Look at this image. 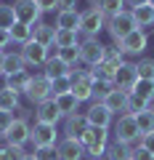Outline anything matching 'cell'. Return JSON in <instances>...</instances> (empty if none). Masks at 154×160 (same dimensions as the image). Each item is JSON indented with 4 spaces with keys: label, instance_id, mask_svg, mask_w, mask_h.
<instances>
[{
    "label": "cell",
    "instance_id": "f5cc1de1",
    "mask_svg": "<svg viewBox=\"0 0 154 160\" xmlns=\"http://www.w3.org/2000/svg\"><path fill=\"white\" fill-rule=\"evenodd\" d=\"M149 3H152V6H154V0H149Z\"/></svg>",
    "mask_w": 154,
    "mask_h": 160
},
{
    "label": "cell",
    "instance_id": "e575fe53",
    "mask_svg": "<svg viewBox=\"0 0 154 160\" xmlns=\"http://www.w3.org/2000/svg\"><path fill=\"white\" fill-rule=\"evenodd\" d=\"M72 91V78H56V80H51V96L56 99V96H64V93H69Z\"/></svg>",
    "mask_w": 154,
    "mask_h": 160
},
{
    "label": "cell",
    "instance_id": "4fadbf2b",
    "mask_svg": "<svg viewBox=\"0 0 154 160\" xmlns=\"http://www.w3.org/2000/svg\"><path fill=\"white\" fill-rule=\"evenodd\" d=\"M56 158L58 160H82L85 158V147L80 139H61L56 144Z\"/></svg>",
    "mask_w": 154,
    "mask_h": 160
},
{
    "label": "cell",
    "instance_id": "3957f363",
    "mask_svg": "<svg viewBox=\"0 0 154 160\" xmlns=\"http://www.w3.org/2000/svg\"><path fill=\"white\" fill-rule=\"evenodd\" d=\"M106 29V16L98 6H91L88 11H80V32L85 38H98V32Z\"/></svg>",
    "mask_w": 154,
    "mask_h": 160
},
{
    "label": "cell",
    "instance_id": "484cf974",
    "mask_svg": "<svg viewBox=\"0 0 154 160\" xmlns=\"http://www.w3.org/2000/svg\"><path fill=\"white\" fill-rule=\"evenodd\" d=\"M96 6L101 8V13L106 16V22L112 16H117V13L125 11V0H96Z\"/></svg>",
    "mask_w": 154,
    "mask_h": 160
},
{
    "label": "cell",
    "instance_id": "83f0119b",
    "mask_svg": "<svg viewBox=\"0 0 154 160\" xmlns=\"http://www.w3.org/2000/svg\"><path fill=\"white\" fill-rule=\"evenodd\" d=\"M106 158L109 160H130L133 158V147L130 144H120V142H114L106 147Z\"/></svg>",
    "mask_w": 154,
    "mask_h": 160
},
{
    "label": "cell",
    "instance_id": "f546056e",
    "mask_svg": "<svg viewBox=\"0 0 154 160\" xmlns=\"http://www.w3.org/2000/svg\"><path fill=\"white\" fill-rule=\"evenodd\" d=\"M88 72H91L93 80H104V83H112V80H114V67H109L106 62H101V64H96V67H91ZM112 86H114V83H112Z\"/></svg>",
    "mask_w": 154,
    "mask_h": 160
},
{
    "label": "cell",
    "instance_id": "d4e9b609",
    "mask_svg": "<svg viewBox=\"0 0 154 160\" xmlns=\"http://www.w3.org/2000/svg\"><path fill=\"white\" fill-rule=\"evenodd\" d=\"M19 107H21V104H19V93L3 86V88H0V109H6V112H16Z\"/></svg>",
    "mask_w": 154,
    "mask_h": 160
},
{
    "label": "cell",
    "instance_id": "9c48e42d",
    "mask_svg": "<svg viewBox=\"0 0 154 160\" xmlns=\"http://www.w3.org/2000/svg\"><path fill=\"white\" fill-rule=\"evenodd\" d=\"M29 142L35 144V147H56V126H51V123H37L35 120L32 131H29Z\"/></svg>",
    "mask_w": 154,
    "mask_h": 160
},
{
    "label": "cell",
    "instance_id": "7dc6e473",
    "mask_svg": "<svg viewBox=\"0 0 154 160\" xmlns=\"http://www.w3.org/2000/svg\"><path fill=\"white\" fill-rule=\"evenodd\" d=\"M11 46V35L6 32V29H0V51H3V48H8Z\"/></svg>",
    "mask_w": 154,
    "mask_h": 160
},
{
    "label": "cell",
    "instance_id": "603a6c76",
    "mask_svg": "<svg viewBox=\"0 0 154 160\" xmlns=\"http://www.w3.org/2000/svg\"><path fill=\"white\" fill-rule=\"evenodd\" d=\"M58 107V112H61V118H69V115H77V109H80V102H77V96H74L72 91L64 93V96H56L53 99Z\"/></svg>",
    "mask_w": 154,
    "mask_h": 160
},
{
    "label": "cell",
    "instance_id": "ffe728a7",
    "mask_svg": "<svg viewBox=\"0 0 154 160\" xmlns=\"http://www.w3.org/2000/svg\"><path fill=\"white\" fill-rule=\"evenodd\" d=\"M133 19H136V27L138 29H154V6L146 3V6H138L133 8Z\"/></svg>",
    "mask_w": 154,
    "mask_h": 160
},
{
    "label": "cell",
    "instance_id": "e0dca14e",
    "mask_svg": "<svg viewBox=\"0 0 154 160\" xmlns=\"http://www.w3.org/2000/svg\"><path fill=\"white\" fill-rule=\"evenodd\" d=\"M32 40L40 43V46H45V48L56 46V24H45V22L35 24L32 27Z\"/></svg>",
    "mask_w": 154,
    "mask_h": 160
},
{
    "label": "cell",
    "instance_id": "c3c4849f",
    "mask_svg": "<svg viewBox=\"0 0 154 160\" xmlns=\"http://www.w3.org/2000/svg\"><path fill=\"white\" fill-rule=\"evenodd\" d=\"M149 0H125V6H130V11L133 8H138V6H146Z\"/></svg>",
    "mask_w": 154,
    "mask_h": 160
},
{
    "label": "cell",
    "instance_id": "d6a6232c",
    "mask_svg": "<svg viewBox=\"0 0 154 160\" xmlns=\"http://www.w3.org/2000/svg\"><path fill=\"white\" fill-rule=\"evenodd\" d=\"M58 59H61L64 64H69V67H77L80 64V46H69V48H58L56 53Z\"/></svg>",
    "mask_w": 154,
    "mask_h": 160
},
{
    "label": "cell",
    "instance_id": "b9f144b4",
    "mask_svg": "<svg viewBox=\"0 0 154 160\" xmlns=\"http://www.w3.org/2000/svg\"><path fill=\"white\" fill-rule=\"evenodd\" d=\"M35 3H37V8L43 13L45 11H58V0H35Z\"/></svg>",
    "mask_w": 154,
    "mask_h": 160
},
{
    "label": "cell",
    "instance_id": "836d02e7",
    "mask_svg": "<svg viewBox=\"0 0 154 160\" xmlns=\"http://www.w3.org/2000/svg\"><path fill=\"white\" fill-rule=\"evenodd\" d=\"M56 46L58 48L80 46V38H77V32H69V29H56Z\"/></svg>",
    "mask_w": 154,
    "mask_h": 160
},
{
    "label": "cell",
    "instance_id": "ba28073f",
    "mask_svg": "<svg viewBox=\"0 0 154 160\" xmlns=\"http://www.w3.org/2000/svg\"><path fill=\"white\" fill-rule=\"evenodd\" d=\"M24 93H27V99H29V102H35V104L45 102V99H53L51 96V80H48L45 75H32Z\"/></svg>",
    "mask_w": 154,
    "mask_h": 160
},
{
    "label": "cell",
    "instance_id": "7bdbcfd3",
    "mask_svg": "<svg viewBox=\"0 0 154 160\" xmlns=\"http://www.w3.org/2000/svg\"><path fill=\"white\" fill-rule=\"evenodd\" d=\"M133 160H154V155L149 152L146 147H136L133 149Z\"/></svg>",
    "mask_w": 154,
    "mask_h": 160
},
{
    "label": "cell",
    "instance_id": "f6af8a7d",
    "mask_svg": "<svg viewBox=\"0 0 154 160\" xmlns=\"http://www.w3.org/2000/svg\"><path fill=\"white\" fill-rule=\"evenodd\" d=\"M0 160H16L13 158V147L11 144H0Z\"/></svg>",
    "mask_w": 154,
    "mask_h": 160
},
{
    "label": "cell",
    "instance_id": "11a10c76",
    "mask_svg": "<svg viewBox=\"0 0 154 160\" xmlns=\"http://www.w3.org/2000/svg\"><path fill=\"white\" fill-rule=\"evenodd\" d=\"M130 160H133V158H130Z\"/></svg>",
    "mask_w": 154,
    "mask_h": 160
},
{
    "label": "cell",
    "instance_id": "44dd1931",
    "mask_svg": "<svg viewBox=\"0 0 154 160\" xmlns=\"http://www.w3.org/2000/svg\"><path fill=\"white\" fill-rule=\"evenodd\" d=\"M56 29L80 32V11H58L56 13Z\"/></svg>",
    "mask_w": 154,
    "mask_h": 160
},
{
    "label": "cell",
    "instance_id": "6da1fadb",
    "mask_svg": "<svg viewBox=\"0 0 154 160\" xmlns=\"http://www.w3.org/2000/svg\"><path fill=\"white\" fill-rule=\"evenodd\" d=\"M114 142L120 144H130L133 149L141 147V131H138V123H136V115H120L117 123H114Z\"/></svg>",
    "mask_w": 154,
    "mask_h": 160
},
{
    "label": "cell",
    "instance_id": "60d3db41",
    "mask_svg": "<svg viewBox=\"0 0 154 160\" xmlns=\"http://www.w3.org/2000/svg\"><path fill=\"white\" fill-rule=\"evenodd\" d=\"M13 120H16V118H13V112H6V109H0V139L6 136V131L13 126Z\"/></svg>",
    "mask_w": 154,
    "mask_h": 160
},
{
    "label": "cell",
    "instance_id": "8d00e7d4",
    "mask_svg": "<svg viewBox=\"0 0 154 160\" xmlns=\"http://www.w3.org/2000/svg\"><path fill=\"white\" fill-rule=\"evenodd\" d=\"M133 93H138V96L149 99V102H154V80H141L138 78L136 88H133Z\"/></svg>",
    "mask_w": 154,
    "mask_h": 160
},
{
    "label": "cell",
    "instance_id": "cb8c5ba5",
    "mask_svg": "<svg viewBox=\"0 0 154 160\" xmlns=\"http://www.w3.org/2000/svg\"><path fill=\"white\" fill-rule=\"evenodd\" d=\"M8 35H11V43L27 46L29 40H32V27H29V24H21V22H16L11 29H8Z\"/></svg>",
    "mask_w": 154,
    "mask_h": 160
},
{
    "label": "cell",
    "instance_id": "7c38bea8",
    "mask_svg": "<svg viewBox=\"0 0 154 160\" xmlns=\"http://www.w3.org/2000/svg\"><path fill=\"white\" fill-rule=\"evenodd\" d=\"M88 128H91V123H88L85 112H77V115L64 118V139H82Z\"/></svg>",
    "mask_w": 154,
    "mask_h": 160
},
{
    "label": "cell",
    "instance_id": "5b68a950",
    "mask_svg": "<svg viewBox=\"0 0 154 160\" xmlns=\"http://www.w3.org/2000/svg\"><path fill=\"white\" fill-rule=\"evenodd\" d=\"M106 29H109V35H112L114 43L122 40L125 35H130L133 29H138L136 27V19H133V11H122V13H117V16H112L106 22Z\"/></svg>",
    "mask_w": 154,
    "mask_h": 160
},
{
    "label": "cell",
    "instance_id": "f35d334b",
    "mask_svg": "<svg viewBox=\"0 0 154 160\" xmlns=\"http://www.w3.org/2000/svg\"><path fill=\"white\" fill-rule=\"evenodd\" d=\"M112 83H104V80H93V102H104L106 93L112 91Z\"/></svg>",
    "mask_w": 154,
    "mask_h": 160
},
{
    "label": "cell",
    "instance_id": "277c9868",
    "mask_svg": "<svg viewBox=\"0 0 154 160\" xmlns=\"http://www.w3.org/2000/svg\"><path fill=\"white\" fill-rule=\"evenodd\" d=\"M106 56V46H104L98 38H85L80 43V62L88 64V67H96V64L104 62Z\"/></svg>",
    "mask_w": 154,
    "mask_h": 160
},
{
    "label": "cell",
    "instance_id": "9a60e30c",
    "mask_svg": "<svg viewBox=\"0 0 154 160\" xmlns=\"http://www.w3.org/2000/svg\"><path fill=\"white\" fill-rule=\"evenodd\" d=\"M85 118H88V123H91V126H96V128H109V126H112V118H114V115L109 112L101 102H93L91 107H88Z\"/></svg>",
    "mask_w": 154,
    "mask_h": 160
},
{
    "label": "cell",
    "instance_id": "1f68e13d",
    "mask_svg": "<svg viewBox=\"0 0 154 160\" xmlns=\"http://www.w3.org/2000/svg\"><path fill=\"white\" fill-rule=\"evenodd\" d=\"M149 107H152L149 99L138 96V93H128V115H138V112H143V109H149Z\"/></svg>",
    "mask_w": 154,
    "mask_h": 160
},
{
    "label": "cell",
    "instance_id": "f1b7e54d",
    "mask_svg": "<svg viewBox=\"0 0 154 160\" xmlns=\"http://www.w3.org/2000/svg\"><path fill=\"white\" fill-rule=\"evenodd\" d=\"M16 24V11H13V3H0V29H11Z\"/></svg>",
    "mask_w": 154,
    "mask_h": 160
},
{
    "label": "cell",
    "instance_id": "8992f818",
    "mask_svg": "<svg viewBox=\"0 0 154 160\" xmlns=\"http://www.w3.org/2000/svg\"><path fill=\"white\" fill-rule=\"evenodd\" d=\"M146 43H149L146 32H143V29H133L130 35H125L122 40H117L114 46L120 48L125 56H141V53L146 51Z\"/></svg>",
    "mask_w": 154,
    "mask_h": 160
},
{
    "label": "cell",
    "instance_id": "f907efd6",
    "mask_svg": "<svg viewBox=\"0 0 154 160\" xmlns=\"http://www.w3.org/2000/svg\"><path fill=\"white\" fill-rule=\"evenodd\" d=\"M24 160H35V155H32V152H27V158H24Z\"/></svg>",
    "mask_w": 154,
    "mask_h": 160
},
{
    "label": "cell",
    "instance_id": "4dcf8cb0",
    "mask_svg": "<svg viewBox=\"0 0 154 160\" xmlns=\"http://www.w3.org/2000/svg\"><path fill=\"white\" fill-rule=\"evenodd\" d=\"M136 123H138L141 136H143V133H152V131H154V112H152V107L143 109V112H138V115H136Z\"/></svg>",
    "mask_w": 154,
    "mask_h": 160
},
{
    "label": "cell",
    "instance_id": "681fc988",
    "mask_svg": "<svg viewBox=\"0 0 154 160\" xmlns=\"http://www.w3.org/2000/svg\"><path fill=\"white\" fill-rule=\"evenodd\" d=\"M16 112H19V120H29V109H24V107H19Z\"/></svg>",
    "mask_w": 154,
    "mask_h": 160
},
{
    "label": "cell",
    "instance_id": "ab89813d",
    "mask_svg": "<svg viewBox=\"0 0 154 160\" xmlns=\"http://www.w3.org/2000/svg\"><path fill=\"white\" fill-rule=\"evenodd\" d=\"M35 160H58L56 158V147H35Z\"/></svg>",
    "mask_w": 154,
    "mask_h": 160
},
{
    "label": "cell",
    "instance_id": "ee69618b",
    "mask_svg": "<svg viewBox=\"0 0 154 160\" xmlns=\"http://www.w3.org/2000/svg\"><path fill=\"white\" fill-rule=\"evenodd\" d=\"M141 147H146L149 152L154 155V131H152V133H143V136H141Z\"/></svg>",
    "mask_w": 154,
    "mask_h": 160
},
{
    "label": "cell",
    "instance_id": "816d5d0a",
    "mask_svg": "<svg viewBox=\"0 0 154 160\" xmlns=\"http://www.w3.org/2000/svg\"><path fill=\"white\" fill-rule=\"evenodd\" d=\"M152 112H154V102H152Z\"/></svg>",
    "mask_w": 154,
    "mask_h": 160
},
{
    "label": "cell",
    "instance_id": "4316f807",
    "mask_svg": "<svg viewBox=\"0 0 154 160\" xmlns=\"http://www.w3.org/2000/svg\"><path fill=\"white\" fill-rule=\"evenodd\" d=\"M29 78L32 75L24 69V72H16V75H11V78H6V88H11V91H16V93H24L27 91V86H29Z\"/></svg>",
    "mask_w": 154,
    "mask_h": 160
},
{
    "label": "cell",
    "instance_id": "7402d4cb",
    "mask_svg": "<svg viewBox=\"0 0 154 160\" xmlns=\"http://www.w3.org/2000/svg\"><path fill=\"white\" fill-rule=\"evenodd\" d=\"M69 69H72L69 64H64L58 56H53V59H48V62H45V67H43V75H45L48 80H56V78H67Z\"/></svg>",
    "mask_w": 154,
    "mask_h": 160
},
{
    "label": "cell",
    "instance_id": "d590c367",
    "mask_svg": "<svg viewBox=\"0 0 154 160\" xmlns=\"http://www.w3.org/2000/svg\"><path fill=\"white\" fill-rule=\"evenodd\" d=\"M104 62L109 64V67H122V64H125V53L120 51V48L117 46H106V56H104Z\"/></svg>",
    "mask_w": 154,
    "mask_h": 160
},
{
    "label": "cell",
    "instance_id": "8fae6325",
    "mask_svg": "<svg viewBox=\"0 0 154 160\" xmlns=\"http://www.w3.org/2000/svg\"><path fill=\"white\" fill-rule=\"evenodd\" d=\"M21 59H24V64L27 67H45V62L51 56H48V48L45 46H40V43H35V40H29L27 46H21Z\"/></svg>",
    "mask_w": 154,
    "mask_h": 160
},
{
    "label": "cell",
    "instance_id": "74e56055",
    "mask_svg": "<svg viewBox=\"0 0 154 160\" xmlns=\"http://www.w3.org/2000/svg\"><path fill=\"white\" fill-rule=\"evenodd\" d=\"M136 69H138V78L141 80H154V59H141V62H136Z\"/></svg>",
    "mask_w": 154,
    "mask_h": 160
},
{
    "label": "cell",
    "instance_id": "ac0fdd59",
    "mask_svg": "<svg viewBox=\"0 0 154 160\" xmlns=\"http://www.w3.org/2000/svg\"><path fill=\"white\" fill-rule=\"evenodd\" d=\"M24 69H27V64H24L21 53H13V51L3 53V64H0V75H3V78H11V75H16V72H24Z\"/></svg>",
    "mask_w": 154,
    "mask_h": 160
},
{
    "label": "cell",
    "instance_id": "bcb514c9",
    "mask_svg": "<svg viewBox=\"0 0 154 160\" xmlns=\"http://www.w3.org/2000/svg\"><path fill=\"white\" fill-rule=\"evenodd\" d=\"M58 11H77V0H58Z\"/></svg>",
    "mask_w": 154,
    "mask_h": 160
},
{
    "label": "cell",
    "instance_id": "30bf717a",
    "mask_svg": "<svg viewBox=\"0 0 154 160\" xmlns=\"http://www.w3.org/2000/svg\"><path fill=\"white\" fill-rule=\"evenodd\" d=\"M13 11H16V22L29 24V27L40 24L43 11L37 8V3H35V0H16V3H13Z\"/></svg>",
    "mask_w": 154,
    "mask_h": 160
},
{
    "label": "cell",
    "instance_id": "52a82bcc",
    "mask_svg": "<svg viewBox=\"0 0 154 160\" xmlns=\"http://www.w3.org/2000/svg\"><path fill=\"white\" fill-rule=\"evenodd\" d=\"M114 88H120V91H125V93H133V88H136V83H138V69H136V64H130V62H125L122 67H117L114 69Z\"/></svg>",
    "mask_w": 154,
    "mask_h": 160
},
{
    "label": "cell",
    "instance_id": "2e32d148",
    "mask_svg": "<svg viewBox=\"0 0 154 160\" xmlns=\"http://www.w3.org/2000/svg\"><path fill=\"white\" fill-rule=\"evenodd\" d=\"M35 120H37V123H51V126H56L58 120H61V112H58L56 102H53V99L40 102L37 109H35Z\"/></svg>",
    "mask_w": 154,
    "mask_h": 160
},
{
    "label": "cell",
    "instance_id": "7a4b0ae2",
    "mask_svg": "<svg viewBox=\"0 0 154 160\" xmlns=\"http://www.w3.org/2000/svg\"><path fill=\"white\" fill-rule=\"evenodd\" d=\"M80 142H82V147H85V158L98 160L101 155H106V147H109V128H96V126H91Z\"/></svg>",
    "mask_w": 154,
    "mask_h": 160
},
{
    "label": "cell",
    "instance_id": "d6986e66",
    "mask_svg": "<svg viewBox=\"0 0 154 160\" xmlns=\"http://www.w3.org/2000/svg\"><path fill=\"white\" fill-rule=\"evenodd\" d=\"M101 104H104V107H106L112 115H114V112L125 115V112H128V93H125V91H120V88H112Z\"/></svg>",
    "mask_w": 154,
    "mask_h": 160
},
{
    "label": "cell",
    "instance_id": "5bb4252c",
    "mask_svg": "<svg viewBox=\"0 0 154 160\" xmlns=\"http://www.w3.org/2000/svg\"><path fill=\"white\" fill-rule=\"evenodd\" d=\"M29 131H32V126H29L27 120H13V126L6 131V144H11V147H24V144L29 142Z\"/></svg>",
    "mask_w": 154,
    "mask_h": 160
},
{
    "label": "cell",
    "instance_id": "db71d44e",
    "mask_svg": "<svg viewBox=\"0 0 154 160\" xmlns=\"http://www.w3.org/2000/svg\"><path fill=\"white\" fill-rule=\"evenodd\" d=\"M98 160H101V158H98Z\"/></svg>",
    "mask_w": 154,
    "mask_h": 160
}]
</instances>
